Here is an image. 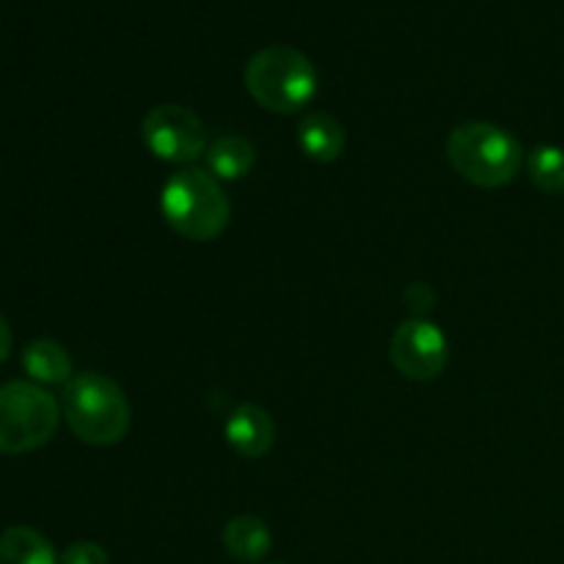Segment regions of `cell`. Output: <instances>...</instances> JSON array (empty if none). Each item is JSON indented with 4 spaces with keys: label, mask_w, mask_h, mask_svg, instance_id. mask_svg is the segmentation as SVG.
I'll list each match as a JSON object with an SVG mask.
<instances>
[{
    "label": "cell",
    "mask_w": 564,
    "mask_h": 564,
    "mask_svg": "<svg viewBox=\"0 0 564 564\" xmlns=\"http://www.w3.org/2000/svg\"><path fill=\"white\" fill-rule=\"evenodd\" d=\"M226 441L242 457H264L275 444V424L259 405H240L226 422Z\"/></svg>",
    "instance_id": "obj_8"
},
{
    "label": "cell",
    "mask_w": 564,
    "mask_h": 564,
    "mask_svg": "<svg viewBox=\"0 0 564 564\" xmlns=\"http://www.w3.org/2000/svg\"><path fill=\"white\" fill-rule=\"evenodd\" d=\"M529 180L545 196H562L564 193V149L562 147H538L527 158Z\"/></svg>",
    "instance_id": "obj_14"
},
{
    "label": "cell",
    "mask_w": 564,
    "mask_h": 564,
    "mask_svg": "<svg viewBox=\"0 0 564 564\" xmlns=\"http://www.w3.org/2000/svg\"><path fill=\"white\" fill-rule=\"evenodd\" d=\"M297 141L306 158L317 163H334L347 147V132L330 113H308L297 127Z\"/></svg>",
    "instance_id": "obj_9"
},
{
    "label": "cell",
    "mask_w": 564,
    "mask_h": 564,
    "mask_svg": "<svg viewBox=\"0 0 564 564\" xmlns=\"http://www.w3.org/2000/svg\"><path fill=\"white\" fill-rule=\"evenodd\" d=\"M317 69L295 47L270 44L246 64V88L273 113H297L317 94Z\"/></svg>",
    "instance_id": "obj_4"
},
{
    "label": "cell",
    "mask_w": 564,
    "mask_h": 564,
    "mask_svg": "<svg viewBox=\"0 0 564 564\" xmlns=\"http://www.w3.org/2000/svg\"><path fill=\"white\" fill-rule=\"evenodd\" d=\"M257 163V149L242 135H220L207 147V165L215 180H242Z\"/></svg>",
    "instance_id": "obj_12"
},
{
    "label": "cell",
    "mask_w": 564,
    "mask_h": 564,
    "mask_svg": "<svg viewBox=\"0 0 564 564\" xmlns=\"http://www.w3.org/2000/svg\"><path fill=\"white\" fill-rule=\"evenodd\" d=\"M446 160L463 180L477 187H505L521 174L523 147L490 121H466L446 141Z\"/></svg>",
    "instance_id": "obj_2"
},
{
    "label": "cell",
    "mask_w": 564,
    "mask_h": 564,
    "mask_svg": "<svg viewBox=\"0 0 564 564\" xmlns=\"http://www.w3.org/2000/svg\"><path fill=\"white\" fill-rule=\"evenodd\" d=\"M61 564H110L102 545L97 543H75L64 551Z\"/></svg>",
    "instance_id": "obj_15"
},
{
    "label": "cell",
    "mask_w": 564,
    "mask_h": 564,
    "mask_svg": "<svg viewBox=\"0 0 564 564\" xmlns=\"http://www.w3.org/2000/svg\"><path fill=\"white\" fill-rule=\"evenodd\" d=\"M160 213L180 237L209 242L229 226L231 204L220 180H215L209 171L182 169L165 182L160 193Z\"/></svg>",
    "instance_id": "obj_1"
},
{
    "label": "cell",
    "mask_w": 564,
    "mask_h": 564,
    "mask_svg": "<svg viewBox=\"0 0 564 564\" xmlns=\"http://www.w3.org/2000/svg\"><path fill=\"white\" fill-rule=\"evenodd\" d=\"M391 361L411 380L438 378L449 361L444 330L422 317L405 319L391 336Z\"/></svg>",
    "instance_id": "obj_7"
},
{
    "label": "cell",
    "mask_w": 564,
    "mask_h": 564,
    "mask_svg": "<svg viewBox=\"0 0 564 564\" xmlns=\"http://www.w3.org/2000/svg\"><path fill=\"white\" fill-rule=\"evenodd\" d=\"M61 411L72 433L91 446L119 444L132 422L124 391L99 372H83L72 378L64 389Z\"/></svg>",
    "instance_id": "obj_3"
},
{
    "label": "cell",
    "mask_w": 564,
    "mask_h": 564,
    "mask_svg": "<svg viewBox=\"0 0 564 564\" xmlns=\"http://www.w3.org/2000/svg\"><path fill=\"white\" fill-rule=\"evenodd\" d=\"M0 564H58L44 534L31 527H9L0 534Z\"/></svg>",
    "instance_id": "obj_13"
},
{
    "label": "cell",
    "mask_w": 564,
    "mask_h": 564,
    "mask_svg": "<svg viewBox=\"0 0 564 564\" xmlns=\"http://www.w3.org/2000/svg\"><path fill=\"white\" fill-rule=\"evenodd\" d=\"M143 143L165 163H193L207 152V127L185 105H158L143 116Z\"/></svg>",
    "instance_id": "obj_6"
},
{
    "label": "cell",
    "mask_w": 564,
    "mask_h": 564,
    "mask_svg": "<svg viewBox=\"0 0 564 564\" xmlns=\"http://www.w3.org/2000/svg\"><path fill=\"white\" fill-rule=\"evenodd\" d=\"M61 408L36 383L0 386V455H25L47 444L58 430Z\"/></svg>",
    "instance_id": "obj_5"
},
{
    "label": "cell",
    "mask_w": 564,
    "mask_h": 564,
    "mask_svg": "<svg viewBox=\"0 0 564 564\" xmlns=\"http://www.w3.org/2000/svg\"><path fill=\"white\" fill-rule=\"evenodd\" d=\"M273 538L262 518L237 516L224 527V549L237 562H259L268 556Z\"/></svg>",
    "instance_id": "obj_10"
},
{
    "label": "cell",
    "mask_w": 564,
    "mask_h": 564,
    "mask_svg": "<svg viewBox=\"0 0 564 564\" xmlns=\"http://www.w3.org/2000/svg\"><path fill=\"white\" fill-rule=\"evenodd\" d=\"M22 367L36 383L61 386L72 380V358L58 341L36 339L22 350Z\"/></svg>",
    "instance_id": "obj_11"
},
{
    "label": "cell",
    "mask_w": 564,
    "mask_h": 564,
    "mask_svg": "<svg viewBox=\"0 0 564 564\" xmlns=\"http://www.w3.org/2000/svg\"><path fill=\"white\" fill-rule=\"evenodd\" d=\"M11 345H14V339H11V328H9V323H6L3 314H0V364L9 358Z\"/></svg>",
    "instance_id": "obj_16"
}]
</instances>
